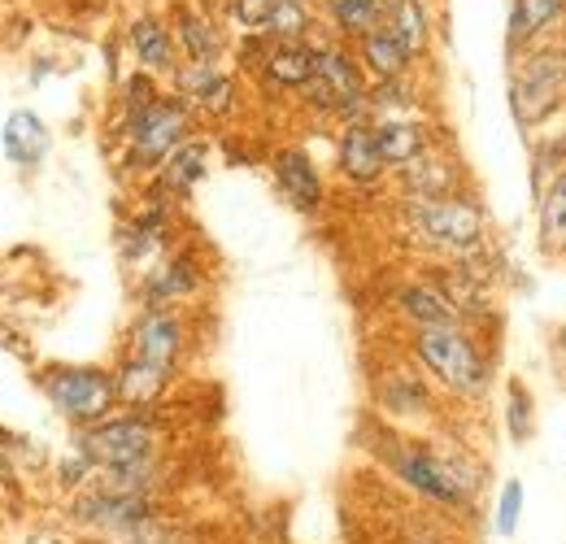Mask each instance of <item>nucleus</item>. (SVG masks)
<instances>
[{
	"label": "nucleus",
	"instance_id": "9d476101",
	"mask_svg": "<svg viewBox=\"0 0 566 544\" xmlns=\"http://www.w3.org/2000/svg\"><path fill=\"white\" fill-rule=\"evenodd\" d=\"M49 127H44V118L40 114H31V109H13L9 114V123H4V157L9 161H18V166H40L44 161V153H49Z\"/></svg>",
	"mask_w": 566,
	"mask_h": 544
},
{
	"label": "nucleus",
	"instance_id": "2eb2a0df",
	"mask_svg": "<svg viewBox=\"0 0 566 544\" xmlns=\"http://www.w3.org/2000/svg\"><path fill=\"white\" fill-rule=\"evenodd\" d=\"M566 0H514L510 13V44H523L532 35H541L545 27H554V18H563Z\"/></svg>",
	"mask_w": 566,
	"mask_h": 544
},
{
	"label": "nucleus",
	"instance_id": "6ab92c4d",
	"mask_svg": "<svg viewBox=\"0 0 566 544\" xmlns=\"http://www.w3.org/2000/svg\"><path fill=\"white\" fill-rule=\"evenodd\" d=\"M401 310L410 314V318H419L423 327H453V305H449V296L440 292V287H406L401 292Z\"/></svg>",
	"mask_w": 566,
	"mask_h": 544
},
{
	"label": "nucleus",
	"instance_id": "aec40b11",
	"mask_svg": "<svg viewBox=\"0 0 566 544\" xmlns=\"http://www.w3.org/2000/svg\"><path fill=\"white\" fill-rule=\"evenodd\" d=\"M132 44H136V53H140V62L148 70L175 66V44H170V35H166V27H161L157 18L132 22Z\"/></svg>",
	"mask_w": 566,
	"mask_h": 544
},
{
	"label": "nucleus",
	"instance_id": "c85d7f7f",
	"mask_svg": "<svg viewBox=\"0 0 566 544\" xmlns=\"http://www.w3.org/2000/svg\"><path fill=\"white\" fill-rule=\"evenodd\" d=\"M518 510H523V488H518V483H505L501 505H496V532H501V536H510V532L518 527Z\"/></svg>",
	"mask_w": 566,
	"mask_h": 544
},
{
	"label": "nucleus",
	"instance_id": "20e7f679",
	"mask_svg": "<svg viewBox=\"0 0 566 544\" xmlns=\"http://www.w3.org/2000/svg\"><path fill=\"white\" fill-rule=\"evenodd\" d=\"M44 388L62 406V414H71L78 422L101 418L118 397V388H114V379L105 370H53Z\"/></svg>",
	"mask_w": 566,
	"mask_h": 544
},
{
	"label": "nucleus",
	"instance_id": "1a4fd4ad",
	"mask_svg": "<svg viewBox=\"0 0 566 544\" xmlns=\"http://www.w3.org/2000/svg\"><path fill=\"white\" fill-rule=\"evenodd\" d=\"M179 341H184V332H179V323L170 314H148L136 327V336H132V357L144 362V366L170 370L175 357H179Z\"/></svg>",
	"mask_w": 566,
	"mask_h": 544
},
{
	"label": "nucleus",
	"instance_id": "473e14b6",
	"mask_svg": "<svg viewBox=\"0 0 566 544\" xmlns=\"http://www.w3.org/2000/svg\"><path fill=\"white\" fill-rule=\"evenodd\" d=\"M153 101H157V92H153V83H148V79H132V83H127V105H132V118H136L140 109H148Z\"/></svg>",
	"mask_w": 566,
	"mask_h": 544
},
{
	"label": "nucleus",
	"instance_id": "5701e85b",
	"mask_svg": "<svg viewBox=\"0 0 566 544\" xmlns=\"http://www.w3.org/2000/svg\"><path fill=\"white\" fill-rule=\"evenodd\" d=\"M166 375L170 370H157V366H144V362H127L123 366V375H118V393H123V401H136V406H144V401H153L161 388H166Z\"/></svg>",
	"mask_w": 566,
	"mask_h": 544
},
{
	"label": "nucleus",
	"instance_id": "423d86ee",
	"mask_svg": "<svg viewBox=\"0 0 566 544\" xmlns=\"http://www.w3.org/2000/svg\"><path fill=\"white\" fill-rule=\"evenodd\" d=\"M305 87H310V101L318 109H361L366 105L361 74L340 49H323L314 57V79Z\"/></svg>",
	"mask_w": 566,
	"mask_h": 544
},
{
	"label": "nucleus",
	"instance_id": "0eeeda50",
	"mask_svg": "<svg viewBox=\"0 0 566 544\" xmlns=\"http://www.w3.org/2000/svg\"><path fill=\"white\" fill-rule=\"evenodd\" d=\"M188 132V109L184 101H153L132 118V139H136V157L140 161H161L170 157Z\"/></svg>",
	"mask_w": 566,
	"mask_h": 544
},
{
	"label": "nucleus",
	"instance_id": "393cba45",
	"mask_svg": "<svg viewBox=\"0 0 566 544\" xmlns=\"http://www.w3.org/2000/svg\"><path fill=\"white\" fill-rule=\"evenodd\" d=\"M541 236H545V249H563L566 244V175H558L554 188L545 192V205H541Z\"/></svg>",
	"mask_w": 566,
	"mask_h": 544
},
{
	"label": "nucleus",
	"instance_id": "ddd939ff",
	"mask_svg": "<svg viewBox=\"0 0 566 544\" xmlns=\"http://www.w3.org/2000/svg\"><path fill=\"white\" fill-rule=\"evenodd\" d=\"M370 132H375V148H379L384 166L388 161L392 166H406V161H415L427 148L423 127H415V123H384V127H370Z\"/></svg>",
	"mask_w": 566,
	"mask_h": 544
},
{
	"label": "nucleus",
	"instance_id": "4468645a",
	"mask_svg": "<svg viewBox=\"0 0 566 544\" xmlns=\"http://www.w3.org/2000/svg\"><path fill=\"white\" fill-rule=\"evenodd\" d=\"M361 57H366V66L375 70L379 79H401V70L410 66V53L401 49V40L388 27L361 35Z\"/></svg>",
	"mask_w": 566,
	"mask_h": 544
},
{
	"label": "nucleus",
	"instance_id": "f03ea898",
	"mask_svg": "<svg viewBox=\"0 0 566 544\" xmlns=\"http://www.w3.org/2000/svg\"><path fill=\"white\" fill-rule=\"evenodd\" d=\"M410 222H415V231L423 236L427 244H440V249H453V253H467V249H475L484 240L480 209L467 201H449V197L415 201Z\"/></svg>",
	"mask_w": 566,
	"mask_h": 544
},
{
	"label": "nucleus",
	"instance_id": "7ed1b4c3",
	"mask_svg": "<svg viewBox=\"0 0 566 544\" xmlns=\"http://www.w3.org/2000/svg\"><path fill=\"white\" fill-rule=\"evenodd\" d=\"M83 458L96 467H144L157 449V431L140 418H118V422H101L78 440Z\"/></svg>",
	"mask_w": 566,
	"mask_h": 544
},
{
	"label": "nucleus",
	"instance_id": "9b49d317",
	"mask_svg": "<svg viewBox=\"0 0 566 544\" xmlns=\"http://www.w3.org/2000/svg\"><path fill=\"white\" fill-rule=\"evenodd\" d=\"M275 175H280L283 197L296 205V209H318L323 184H318V175H314V166H310L305 153H280L275 157Z\"/></svg>",
	"mask_w": 566,
	"mask_h": 544
},
{
	"label": "nucleus",
	"instance_id": "4be33fe9",
	"mask_svg": "<svg viewBox=\"0 0 566 544\" xmlns=\"http://www.w3.org/2000/svg\"><path fill=\"white\" fill-rule=\"evenodd\" d=\"M392 9V22H388V31L401 40V49L415 57L419 49L427 44V13L419 0H392L388 4Z\"/></svg>",
	"mask_w": 566,
	"mask_h": 544
},
{
	"label": "nucleus",
	"instance_id": "c756f323",
	"mask_svg": "<svg viewBox=\"0 0 566 544\" xmlns=\"http://www.w3.org/2000/svg\"><path fill=\"white\" fill-rule=\"evenodd\" d=\"M197 105H201V109H210V114H227V109H231V79L213 74L210 83L197 92Z\"/></svg>",
	"mask_w": 566,
	"mask_h": 544
},
{
	"label": "nucleus",
	"instance_id": "b1692460",
	"mask_svg": "<svg viewBox=\"0 0 566 544\" xmlns=\"http://www.w3.org/2000/svg\"><path fill=\"white\" fill-rule=\"evenodd\" d=\"M262 31H271L280 44H301V35L310 31V9H305V0H275V9H271V18H266Z\"/></svg>",
	"mask_w": 566,
	"mask_h": 544
},
{
	"label": "nucleus",
	"instance_id": "f8f14e48",
	"mask_svg": "<svg viewBox=\"0 0 566 544\" xmlns=\"http://www.w3.org/2000/svg\"><path fill=\"white\" fill-rule=\"evenodd\" d=\"M340 166H345V175L357 179V184H375L384 175V157H379L375 132L366 123H354L345 132V139H340Z\"/></svg>",
	"mask_w": 566,
	"mask_h": 544
},
{
	"label": "nucleus",
	"instance_id": "dca6fc26",
	"mask_svg": "<svg viewBox=\"0 0 566 544\" xmlns=\"http://www.w3.org/2000/svg\"><path fill=\"white\" fill-rule=\"evenodd\" d=\"M314 57L318 53L310 44H280V49H271L266 70H271V79L283 83V87H305L314 79Z\"/></svg>",
	"mask_w": 566,
	"mask_h": 544
},
{
	"label": "nucleus",
	"instance_id": "412c9836",
	"mask_svg": "<svg viewBox=\"0 0 566 544\" xmlns=\"http://www.w3.org/2000/svg\"><path fill=\"white\" fill-rule=\"evenodd\" d=\"M83 519H96V523H140L148 519V505L140 496H109V492H92L83 505H78Z\"/></svg>",
	"mask_w": 566,
	"mask_h": 544
},
{
	"label": "nucleus",
	"instance_id": "6e6552de",
	"mask_svg": "<svg viewBox=\"0 0 566 544\" xmlns=\"http://www.w3.org/2000/svg\"><path fill=\"white\" fill-rule=\"evenodd\" d=\"M397 471H401L406 483H415L419 492L444 501V505H458V501H462V488H467V483L453 475V467H444V462L431 458V453H401V458H397Z\"/></svg>",
	"mask_w": 566,
	"mask_h": 544
},
{
	"label": "nucleus",
	"instance_id": "2f4dec72",
	"mask_svg": "<svg viewBox=\"0 0 566 544\" xmlns=\"http://www.w3.org/2000/svg\"><path fill=\"white\" fill-rule=\"evenodd\" d=\"M510 431H514V436H527V431H532V418H527V393H523V388H514V397H510Z\"/></svg>",
	"mask_w": 566,
	"mask_h": 544
},
{
	"label": "nucleus",
	"instance_id": "a211bd4d",
	"mask_svg": "<svg viewBox=\"0 0 566 544\" xmlns=\"http://www.w3.org/2000/svg\"><path fill=\"white\" fill-rule=\"evenodd\" d=\"M406 184L415 188L419 201H436V197H444L453 188V166L440 161V157H423L419 153L415 161H406Z\"/></svg>",
	"mask_w": 566,
	"mask_h": 544
},
{
	"label": "nucleus",
	"instance_id": "bb28decb",
	"mask_svg": "<svg viewBox=\"0 0 566 544\" xmlns=\"http://www.w3.org/2000/svg\"><path fill=\"white\" fill-rule=\"evenodd\" d=\"M179 40L188 44L192 62H206V66H210L213 57H218V35H213L210 22L197 18V13H184V18H179Z\"/></svg>",
	"mask_w": 566,
	"mask_h": 544
},
{
	"label": "nucleus",
	"instance_id": "f3484780",
	"mask_svg": "<svg viewBox=\"0 0 566 544\" xmlns=\"http://www.w3.org/2000/svg\"><path fill=\"white\" fill-rule=\"evenodd\" d=\"M206 161H210V148L201 144V139H192V144H179L170 157H166V170H161V179H166V188H175V192H188L201 175H206Z\"/></svg>",
	"mask_w": 566,
	"mask_h": 544
},
{
	"label": "nucleus",
	"instance_id": "a878e982",
	"mask_svg": "<svg viewBox=\"0 0 566 544\" xmlns=\"http://www.w3.org/2000/svg\"><path fill=\"white\" fill-rule=\"evenodd\" d=\"M332 13H336V27L349 31V35H370L379 31V4L370 0H332Z\"/></svg>",
	"mask_w": 566,
	"mask_h": 544
},
{
	"label": "nucleus",
	"instance_id": "39448f33",
	"mask_svg": "<svg viewBox=\"0 0 566 544\" xmlns=\"http://www.w3.org/2000/svg\"><path fill=\"white\" fill-rule=\"evenodd\" d=\"M563 87H566V62L563 57H536L527 62L523 74L514 79V118L518 123H541L545 114H554V105L563 101Z\"/></svg>",
	"mask_w": 566,
	"mask_h": 544
},
{
	"label": "nucleus",
	"instance_id": "7c9ffc66",
	"mask_svg": "<svg viewBox=\"0 0 566 544\" xmlns=\"http://www.w3.org/2000/svg\"><path fill=\"white\" fill-rule=\"evenodd\" d=\"M271 9H275V0H235V18L244 27H266Z\"/></svg>",
	"mask_w": 566,
	"mask_h": 544
},
{
	"label": "nucleus",
	"instance_id": "cd10ccee",
	"mask_svg": "<svg viewBox=\"0 0 566 544\" xmlns=\"http://www.w3.org/2000/svg\"><path fill=\"white\" fill-rule=\"evenodd\" d=\"M192 283H197V274L188 262H175V266H166V271L153 274V283H148V296L153 301H166V296H184V292H192Z\"/></svg>",
	"mask_w": 566,
	"mask_h": 544
},
{
	"label": "nucleus",
	"instance_id": "f257e3e1",
	"mask_svg": "<svg viewBox=\"0 0 566 544\" xmlns=\"http://www.w3.org/2000/svg\"><path fill=\"white\" fill-rule=\"evenodd\" d=\"M419 357L431 366V375L440 384H449L458 393H480L484 388V362L458 327H423L419 332Z\"/></svg>",
	"mask_w": 566,
	"mask_h": 544
}]
</instances>
